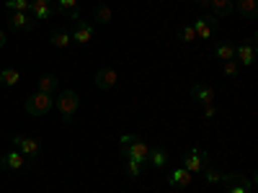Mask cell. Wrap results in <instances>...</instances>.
<instances>
[{
  "label": "cell",
  "instance_id": "1",
  "mask_svg": "<svg viewBox=\"0 0 258 193\" xmlns=\"http://www.w3.org/2000/svg\"><path fill=\"white\" fill-rule=\"evenodd\" d=\"M78 109H80V95L75 90H62L57 95V111H59L62 124H70L73 116L78 114Z\"/></svg>",
  "mask_w": 258,
  "mask_h": 193
},
{
  "label": "cell",
  "instance_id": "19",
  "mask_svg": "<svg viewBox=\"0 0 258 193\" xmlns=\"http://www.w3.org/2000/svg\"><path fill=\"white\" fill-rule=\"evenodd\" d=\"M0 82H3L6 88H16V85L21 82V72H18V70H13V67L0 70Z\"/></svg>",
  "mask_w": 258,
  "mask_h": 193
},
{
  "label": "cell",
  "instance_id": "7",
  "mask_svg": "<svg viewBox=\"0 0 258 193\" xmlns=\"http://www.w3.org/2000/svg\"><path fill=\"white\" fill-rule=\"evenodd\" d=\"M54 13H57V6L52 0H31V6H29V16L36 18V21H44Z\"/></svg>",
  "mask_w": 258,
  "mask_h": 193
},
{
  "label": "cell",
  "instance_id": "14",
  "mask_svg": "<svg viewBox=\"0 0 258 193\" xmlns=\"http://www.w3.org/2000/svg\"><path fill=\"white\" fill-rule=\"evenodd\" d=\"M0 165H3L6 170H21L26 165V157L18 152V149H13V152H6L3 157H0Z\"/></svg>",
  "mask_w": 258,
  "mask_h": 193
},
{
  "label": "cell",
  "instance_id": "16",
  "mask_svg": "<svg viewBox=\"0 0 258 193\" xmlns=\"http://www.w3.org/2000/svg\"><path fill=\"white\" fill-rule=\"evenodd\" d=\"M209 8H212V16H214V18H220V16L225 18V16H230V13H232L235 3H232V0H212Z\"/></svg>",
  "mask_w": 258,
  "mask_h": 193
},
{
  "label": "cell",
  "instance_id": "4",
  "mask_svg": "<svg viewBox=\"0 0 258 193\" xmlns=\"http://www.w3.org/2000/svg\"><path fill=\"white\" fill-rule=\"evenodd\" d=\"M13 144H16V149H18V152L24 155L26 160H34V157H39V152H41L39 139H31V137H24V134H16V137H13Z\"/></svg>",
  "mask_w": 258,
  "mask_h": 193
},
{
  "label": "cell",
  "instance_id": "26",
  "mask_svg": "<svg viewBox=\"0 0 258 193\" xmlns=\"http://www.w3.org/2000/svg\"><path fill=\"white\" fill-rule=\"evenodd\" d=\"M54 6H57V11H59V13H70V11H75V8H78V0H57Z\"/></svg>",
  "mask_w": 258,
  "mask_h": 193
},
{
  "label": "cell",
  "instance_id": "15",
  "mask_svg": "<svg viewBox=\"0 0 258 193\" xmlns=\"http://www.w3.org/2000/svg\"><path fill=\"white\" fill-rule=\"evenodd\" d=\"M235 8H238V13L245 16L248 21L258 18V0H238V3H235Z\"/></svg>",
  "mask_w": 258,
  "mask_h": 193
},
{
  "label": "cell",
  "instance_id": "10",
  "mask_svg": "<svg viewBox=\"0 0 258 193\" xmlns=\"http://www.w3.org/2000/svg\"><path fill=\"white\" fill-rule=\"evenodd\" d=\"M116 80H119L116 70H111V67H101V70L96 72V88H98V90H111L114 85H116Z\"/></svg>",
  "mask_w": 258,
  "mask_h": 193
},
{
  "label": "cell",
  "instance_id": "33",
  "mask_svg": "<svg viewBox=\"0 0 258 193\" xmlns=\"http://www.w3.org/2000/svg\"><path fill=\"white\" fill-rule=\"evenodd\" d=\"M6 47V31H0V49Z\"/></svg>",
  "mask_w": 258,
  "mask_h": 193
},
{
  "label": "cell",
  "instance_id": "18",
  "mask_svg": "<svg viewBox=\"0 0 258 193\" xmlns=\"http://www.w3.org/2000/svg\"><path fill=\"white\" fill-rule=\"evenodd\" d=\"M36 90L39 93H57V77L54 75H41L39 77V82H36Z\"/></svg>",
  "mask_w": 258,
  "mask_h": 193
},
{
  "label": "cell",
  "instance_id": "24",
  "mask_svg": "<svg viewBox=\"0 0 258 193\" xmlns=\"http://www.w3.org/2000/svg\"><path fill=\"white\" fill-rule=\"evenodd\" d=\"M204 180H207L209 185H214V183L225 180V173H220V170H214V167H207V170H204Z\"/></svg>",
  "mask_w": 258,
  "mask_h": 193
},
{
  "label": "cell",
  "instance_id": "32",
  "mask_svg": "<svg viewBox=\"0 0 258 193\" xmlns=\"http://www.w3.org/2000/svg\"><path fill=\"white\" fill-rule=\"evenodd\" d=\"M209 3L212 0H197V6H202V8H209Z\"/></svg>",
  "mask_w": 258,
  "mask_h": 193
},
{
  "label": "cell",
  "instance_id": "8",
  "mask_svg": "<svg viewBox=\"0 0 258 193\" xmlns=\"http://www.w3.org/2000/svg\"><path fill=\"white\" fill-rule=\"evenodd\" d=\"M121 152L129 157V160H137V162H147V155H150V144L145 142V139H137V142H132L129 147H121Z\"/></svg>",
  "mask_w": 258,
  "mask_h": 193
},
{
  "label": "cell",
  "instance_id": "25",
  "mask_svg": "<svg viewBox=\"0 0 258 193\" xmlns=\"http://www.w3.org/2000/svg\"><path fill=\"white\" fill-rule=\"evenodd\" d=\"M126 175H129V178H140V175H142V162L126 157Z\"/></svg>",
  "mask_w": 258,
  "mask_h": 193
},
{
  "label": "cell",
  "instance_id": "30",
  "mask_svg": "<svg viewBox=\"0 0 258 193\" xmlns=\"http://www.w3.org/2000/svg\"><path fill=\"white\" fill-rule=\"evenodd\" d=\"M137 139H140L137 134H124V137H119V144H121V147H129V144L137 142Z\"/></svg>",
  "mask_w": 258,
  "mask_h": 193
},
{
  "label": "cell",
  "instance_id": "23",
  "mask_svg": "<svg viewBox=\"0 0 258 193\" xmlns=\"http://www.w3.org/2000/svg\"><path fill=\"white\" fill-rule=\"evenodd\" d=\"M29 6L31 0H6V8L11 13H29Z\"/></svg>",
  "mask_w": 258,
  "mask_h": 193
},
{
  "label": "cell",
  "instance_id": "6",
  "mask_svg": "<svg viewBox=\"0 0 258 193\" xmlns=\"http://www.w3.org/2000/svg\"><path fill=\"white\" fill-rule=\"evenodd\" d=\"M217 18L214 16H202L197 24H194V31H197V39H212L217 36Z\"/></svg>",
  "mask_w": 258,
  "mask_h": 193
},
{
  "label": "cell",
  "instance_id": "27",
  "mask_svg": "<svg viewBox=\"0 0 258 193\" xmlns=\"http://www.w3.org/2000/svg\"><path fill=\"white\" fill-rule=\"evenodd\" d=\"M222 70H225V75H230V77H235V75H240V64H238V62H235V59H227Z\"/></svg>",
  "mask_w": 258,
  "mask_h": 193
},
{
  "label": "cell",
  "instance_id": "21",
  "mask_svg": "<svg viewBox=\"0 0 258 193\" xmlns=\"http://www.w3.org/2000/svg\"><path fill=\"white\" fill-rule=\"evenodd\" d=\"M147 162L153 165V167H165L168 165V152H165V149H150Z\"/></svg>",
  "mask_w": 258,
  "mask_h": 193
},
{
  "label": "cell",
  "instance_id": "9",
  "mask_svg": "<svg viewBox=\"0 0 258 193\" xmlns=\"http://www.w3.org/2000/svg\"><path fill=\"white\" fill-rule=\"evenodd\" d=\"M8 24H11V29H16V31H26V34H31V31L36 29V18H31L29 13H11Z\"/></svg>",
  "mask_w": 258,
  "mask_h": 193
},
{
  "label": "cell",
  "instance_id": "12",
  "mask_svg": "<svg viewBox=\"0 0 258 193\" xmlns=\"http://www.w3.org/2000/svg\"><path fill=\"white\" fill-rule=\"evenodd\" d=\"M73 36V41H78V44H88V41L93 39V26L88 24V21H78V24H75V31L70 34Z\"/></svg>",
  "mask_w": 258,
  "mask_h": 193
},
{
  "label": "cell",
  "instance_id": "22",
  "mask_svg": "<svg viewBox=\"0 0 258 193\" xmlns=\"http://www.w3.org/2000/svg\"><path fill=\"white\" fill-rule=\"evenodd\" d=\"M214 52H217V57H220L222 62H227V59H235V47L230 44V41H220V44H217V49H214Z\"/></svg>",
  "mask_w": 258,
  "mask_h": 193
},
{
  "label": "cell",
  "instance_id": "5",
  "mask_svg": "<svg viewBox=\"0 0 258 193\" xmlns=\"http://www.w3.org/2000/svg\"><path fill=\"white\" fill-rule=\"evenodd\" d=\"M255 47H258V39L253 34L248 41H243L240 47H235V59H238L243 67H250V64L255 62Z\"/></svg>",
  "mask_w": 258,
  "mask_h": 193
},
{
  "label": "cell",
  "instance_id": "3",
  "mask_svg": "<svg viewBox=\"0 0 258 193\" xmlns=\"http://www.w3.org/2000/svg\"><path fill=\"white\" fill-rule=\"evenodd\" d=\"M183 167L191 175H197V173H202V170L209 167V155L204 152V149H191V152L183 157Z\"/></svg>",
  "mask_w": 258,
  "mask_h": 193
},
{
  "label": "cell",
  "instance_id": "13",
  "mask_svg": "<svg viewBox=\"0 0 258 193\" xmlns=\"http://www.w3.org/2000/svg\"><path fill=\"white\" fill-rule=\"evenodd\" d=\"M191 180H194V175H191L188 170L181 165V167H176L173 173H170V180H168V183L173 185V188H188V185H191Z\"/></svg>",
  "mask_w": 258,
  "mask_h": 193
},
{
  "label": "cell",
  "instance_id": "2",
  "mask_svg": "<svg viewBox=\"0 0 258 193\" xmlns=\"http://www.w3.org/2000/svg\"><path fill=\"white\" fill-rule=\"evenodd\" d=\"M52 106H54V98L49 95V93H34V95H29L26 98V111L31 114V116H47L49 111H52Z\"/></svg>",
  "mask_w": 258,
  "mask_h": 193
},
{
  "label": "cell",
  "instance_id": "11",
  "mask_svg": "<svg viewBox=\"0 0 258 193\" xmlns=\"http://www.w3.org/2000/svg\"><path fill=\"white\" fill-rule=\"evenodd\" d=\"M191 98L197 101V103H202V106H209L212 101H214V90H212V85H207V82H197L191 88Z\"/></svg>",
  "mask_w": 258,
  "mask_h": 193
},
{
  "label": "cell",
  "instance_id": "28",
  "mask_svg": "<svg viewBox=\"0 0 258 193\" xmlns=\"http://www.w3.org/2000/svg\"><path fill=\"white\" fill-rule=\"evenodd\" d=\"M194 39H197V31H194V26H183V29H181V41L191 44Z\"/></svg>",
  "mask_w": 258,
  "mask_h": 193
},
{
  "label": "cell",
  "instance_id": "31",
  "mask_svg": "<svg viewBox=\"0 0 258 193\" xmlns=\"http://www.w3.org/2000/svg\"><path fill=\"white\" fill-rule=\"evenodd\" d=\"M214 114H217V109H214L212 103H209V106H204V116H207V119H212Z\"/></svg>",
  "mask_w": 258,
  "mask_h": 193
},
{
  "label": "cell",
  "instance_id": "17",
  "mask_svg": "<svg viewBox=\"0 0 258 193\" xmlns=\"http://www.w3.org/2000/svg\"><path fill=\"white\" fill-rule=\"evenodd\" d=\"M70 41H73V36H70V31H64V29H57V31H52V36H49V44L57 47V49H64Z\"/></svg>",
  "mask_w": 258,
  "mask_h": 193
},
{
  "label": "cell",
  "instance_id": "20",
  "mask_svg": "<svg viewBox=\"0 0 258 193\" xmlns=\"http://www.w3.org/2000/svg\"><path fill=\"white\" fill-rule=\"evenodd\" d=\"M93 18H96V24H109V21L114 18V11L106 6V3H98L93 8Z\"/></svg>",
  "mask_w": 258,
  "mask_h": 193
},
{
  "label": "cell",
  "instance_id": "29",
  "mask_svg": "<svg viewBox=\"0 0 258 193\" xmlns=\"http://www.w3.org/2000/svg\"><path fill=\"white\" fill-rule=\"evenodd\" d=\"M255 180V178H253ZM253 180H243V183H235L232 188H230V193H248L250 190V185H253Z\"/></svg>",
  "mask_w": 258,
  "mask_h": 193
}]
</instances>
